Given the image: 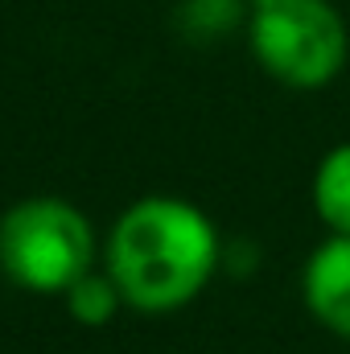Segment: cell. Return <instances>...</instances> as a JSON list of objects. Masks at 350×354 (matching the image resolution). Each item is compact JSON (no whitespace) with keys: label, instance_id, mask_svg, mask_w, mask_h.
<instances>
[{"label":"cell","instance_id":"1","mask_svg":"<svg viewBox=\"0 0 350 354\" xmlns=\"http://www.w3.org/2000/svg\"><path fill=\"white\" fill-rule=\"evenodd\" d=\"M223 268V239L206 210L174 194L132 202L107 235V272L124 305L140 313H174L202 297Z\"/></svg>","mask_w":350,"mask_h":354},{"label":"cell","instance_id":"2","mask_svg":"<svg viewBox=\"0 0 350 354\" xmlns=\"http://www.w3.org/2000/svg\"><path fill=\"white\" fill-rule=\"evenodd\" d=\"M248 46L288 91L330 87L350 58V29L334 0H248Z\"/></svg>","mask_w":350,"mask_h":354},{"label":"cell","instance_id":"3","mask_svg":"<svg viewBox=\"0 0 350 354\" xmlns=\"http://www.w3.org/2000/svg\"><path fill=\"white\" fill-rule=\"evenodd\" d=\"M95 260L91 218L66 198L42 194L4 210L0 218V268L29 292H66Z\"/></svg>","mask_w":350,"mask_h":354},{"label":"cell","instance_id":"4","mask_svg":"<svg viewBox=\"0 0 350 354\" xmlns=\"http://www.w3.org/2000/svg\"><path fill=\"white\" fill-rule=\"evenodd\" d=\"M301 301L309 317L350 342V235H326L301 268Z\"/></svg>","mask_w":350,"mask_h":354},{"label":"cell","instance_id":"5","mask_svg":"<svg viewBox=\"0 0 350 354\" xmlns=\"http://www.w3.org/2000/svg\"><path fill=\"white\" fill-rule=\"evenodd\" d=\"M313 210L330 235H350V140L322 153L313 169Z\"/></svg>","mask_w":350,"mask_h":354},{"label":"cell","instance_id":"6","mask_svg":"<svg viewBox=\"0 0 350 354\" xmlns=\"http://www.w3.org/2000/svg\"><path fill=\"white\" fill-rule=\"evenodd\" d=\"M177 33L194 46H214L235 29H248V0H177Z\"/></svg>","mask_w":350,"mask_h":354},{"label":"cell","instance_id":"7","mask_svg":"<svg viewBox=\"0 0 350 354\" xmlns=\"http://www.w3.org/2000/svg\"><path fill=\"white\" fill-rule=\"evenodd\" d=\"M120 305H124V292L111 280V272H87L66 288V309L79 326H107L120 313Z\"/></svg>","mask_w":350,"mask_h":354}]
</instances>
